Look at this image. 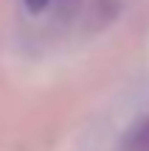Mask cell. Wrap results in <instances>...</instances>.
I'll return each instance as SVG.
<instances>
[{
    "label": "cell",
    "mask_w": 149,
    "mask_h": 151,
    "mask_svg": "<svg viewBox=\"0 0 149 151\" xmlns=\"http://www.w3.org/2000/svg\"><path fill=\"white\" fill-rule=\"evenodd\" d=\"M23 9L31 17H39L45 11H54V0H23Z\"/></svg>",
    "instance_id": "cell-2"
},
{
    "label": "cell",
    "mask_w": 149,
    "mask_h": 151,
    "mask_svg": "<svg viewBox=\"0 0 149 151\" xmlns=\"http://www.w3.org/2000/svg\"><path fill=\"white\" fill-rule=\"evenodd\" d=\"M129 151H149V115L135 126V132L129 134V143H127Z\"/></svg>",
    "instance_id": "cell-1"
},
{
    "label": "cell",
    "mask_w": 149,
    "mask_h": 151,
    "mask_svg": "<svg viewBox=\"0 0 149 151\" xmlns=\"http://www.w3.org/2000/svg\"><path fill=\"white\" fill-rule=\"evenodd\" d=\"M79 3H82V0H54V11L62 17V20H71V17L79 11Z\"/></svg>",
    "instance_id": "cell-3"
}]
</instances>
